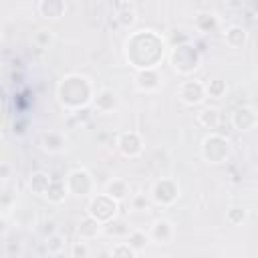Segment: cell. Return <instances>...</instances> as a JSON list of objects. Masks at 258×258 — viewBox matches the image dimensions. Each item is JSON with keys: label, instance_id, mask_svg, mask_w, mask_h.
<instances>
[{"label": "cell", "instance_id": "cell-1", "mask_svg": "<svg viewBox=\"0 0 258 258\" xmlns=\"http://www.w3.org/2000/svg\"><path fill=\"white\" fill-rule=\"evenodd\" d=\"M56 93H58L60 103L64 107H69V109H81L93 97V89H91L89 79L87 77H81V75H69V77H64L58 83Z\"/></svg>", "mask_w": 258, "mask_h": 258}, {"label": "cell", "instance_id": "cell-2", "mask_svg": "<svg viewBox=\"0 0 258 258\" xmlns=\"http://www.w3.org/2000/svg\"><path fill=\"white\" fill-rule=\"evenodd\" d=\"M117 210H119V202H115L107 194H97L91 198V202L87 206V216H91L93 220H97L99 224L105 226L111 220H115Z\"/></svg>", "mask_w": 258, "mask_h": 258}, {"label": "cell", "instance_id": "cell-3", "mask_svg": "<svg viewBox=\"0 0 258 258\" xmlns=\"http://www.w3.org/2000/svg\"><path fill=\"white\" fill-rule=\"evenodd\" d=\"M200 52L194 44L185 42V44H179V46H173V52H171V62H173V69L181 75H189L194 73L198 67H200Z\"/></svg>", "mask_w": 258, "mask_h": 258}, {"label": "cell", "instance_id": "cell-4", "mask_svg": "<svg viewBox=\"0 0 258 258\" xmlns=\"http://www.w3.org/2000/svg\"><path fill=\"white\" fill-rule=\"evenodd\" d=\"M202 155L210 163H222V161H226L228 155H230V143H228V139L224 135H220V133L208 135L204 139V143H202Z\"/></svg>", "mask_w": 258, "mask_h": 258}, {"label": "cell", "instance_id": "cell-5", "mask_svg": "<svg viewBox=\"0 0 258 258\" xmlns=\"http://www.w3.org/2000/svg\"><path fill=\"white\" fill-rule=\"evenodd\" d=\"M67 187H69V194H75V196H89L93 191V177L87 169L79 167V169H73L69 175H67Z\"/></svg>", "mask_w": 258, "mask_h": 258}, {"label": "cell", "instance_id": "cell-6", "mask_svg": "<svg viewBox=\"0 0 258 258\" xmlns=\"http://www.w3.org/2000/svg\"><path fill=\"white\" fill-rule=\"evenodd\" d=\"M151 198L159 206H171L179 198V185L173 179H159L151 189Z\"/></svg>", "mask_w": 258, "mask_h": 258}, {"label": "cell", "instance_id": "cell-7", "mask_svg": "<svg viewBox=\"0 0 258 258\" xmlns=\"http://www.w3.org/2000/svg\"><path fill=\"white\" fill-rule=\"evenodd\" d=\"M206 97V85L200 81H183L179 85V99L185 105H200Z\"/></svg>", "mask_w": 258, "mask_h": 258}, {"label": "cell", "instance_id": "cell-8", "mask_svg": "<svg viewBox=\"0 0 258 258\" xmlns=\"http://www.w3.org/2000/svg\"><path fill=\"white\" fill-rule=\"evenodd\" d=\"M117 147H119V151H121L125 157H137V155H141V151H143V141H141L139 133H135V131H125V133L119 135Z\"/></svg>", "mask_w": 258, "mask_h": 258}, {"label": "cell", "instance_id": "cell-9", "mask_svg": "<svg viewBox=\"0 0 258 258\" xmlns=\"http://www.w3.org/2000/svg\"><path fill=\"white\" fill-rule=\"evenodd\" d=\"M232 127L236 129V131H250L254 125H256V121H258V117H256V113H254V109H250V107H240V109H236L234 113H232Z\"/></svg>", "mask_w": 258, "mask_h": 258}, {"label": "cell", "instance_id": "cell-10", "mask_svg": "<svg viewBox=\"0 0 258 258\" xmlns=\"http://www.w3.org/2000/svg\"><path fill=\"white\" fill-rule=\"evenodd\" d=\"M175 230H173V224L165 218H159L151 224V230H149V238L153 242H159V244H167L171 238H173Z\"/></svg>", "mask_w": 258, "mask_h": 258}, {"label": "cell", "instance_id": "cell-11", "mask_svg": "<svg viewBox=\"0 0 258 258\" xmlns=\"http://www.w3.org/2000/svg\"><path fill=\"white\" fill-rule=\"evenodd\" d=\"M36 10H38V14L42 18L56 20V18H60L67 12V4L62 0H40L36 4Z\"/></svg>", "mask_w": 258, "mask_h": 258}, {"label": "cell", "instance_id": "cell-12", "mask_svg": "<svg viewBox=\"0 0 258 258\" xmlns=\"http://www.w3.org/2000/svg\"><path fill=\"white\" fill-rule=\"evenodd\" d=\"M113 8H115V20H117V24H119V26L129 28V26H133V24H135L137 14H135L133 4H129V2H115V4H113Z\"/></svg>", "mask_w": 258, "mask_h": 258}, {"label": "cell", "instance_id": "cell-13", "mask_svg": "<svg viewBox=\"0 0 258 258\" xmlns=\"http://www.w3.org/2000/svg\"><path fill=\"white\" fill-rule=\"evenodd\" d=\"M135 85H137V89H141V91H155V89H159V85H161L159 73H157L155 69L139 71L137 77H135Z\"/></svg>", "mask_w": 258, "mask_h": 258}, {"label": "cell", "instance_id": "cell-14", "mask_svg": "<svg viewBox=\"0 0 258 258\" xmlns=\"http://www.w3.org/2000/svg\"><path fill=\"white\" fill-rule=\"evenodd\" d=\"M248 40V30L244 26H238V24H232L226 28L224 32V42L230 46V48H240L244 46Z\"/></svg>", "mask_w": 258, "mask_h": 258}, {"label": "cell", "instance_id": "cell-15", "mask_svg": "<svg viewBox=\"0 0 258 258\" xmlns=\"http://www.w3.org/2000/svg\"><path fill=\"white\" fill-rule=\"evenodd\" d=\"M50 183H52V177L46 171H32L30 177H28V187L36 196H44L48 191Z\"/></svg>", "mask_w": 258, "mask_h": 258}, {"label": "cell", "instance_id": "cell-16", "mask_svg": "<svg viewBox=\"0 0 258 258\" xmlns=\"http://www.w3.org/2000/svg\"><path fill=\"white\" fill-rule=\"evenodd\" d=\"M117 107V95L111 89H101L95 95V109L101 113H109Z\"/></svg>", "mask_w": 258, "mask_h": 258}, {"label": "cell", "instance_id": "cell-17", "mask_svg": "<svg viewBox=\"0 0 258 258\" xmlns=\"http://www.w3.org/2000/svg\"><path fill=\"white\" fill-rule=\"evenodd\" d=\"M103 232V224H99L97 220H93L91 216H87L81 224H79V240H93Z\"/></svg>", "mask_w": 258, "mask_h": 258}, {"label": "cell", "instance_id": "cell-18", "mask_svg": "<svg viewBox=\"0 0 258 258\" xmlns=\"http://www.w3.org/2000/svg\"><path fill=\"white\" fill-rule=\"evenodd\" d=\"M105 194H107V196H111L115 202H123V200L127 198V194H129V185H127V181H125V179L115 177V179H111V181L107 183Z\"/></svg>", "mask_w": 258, "mask_h": 258}, {"label": "cell", "instance_id": "cell-19", "mask_svg": "<svg viewBox=\"0 0 258 258\" xmlns=\"http://www.w3.org/2000/svg\"><path fill=\"white\" fill-rule=\"evenodd\" d=\"M67 194H69L67 181H62V179H52V183H50L48 191L44 194V198H46L50 204H60V202H64Z\"/></svg>", "mask_w": 258, "mask_h": 258}, {"label": "cell", "instance_id": "cell-20", "mask_svg": "<svg viewBox=\"0 0 258 258\" xmlns=\"http://www.w3.org/2000/svg\"><path fill=\"white\" fill-rule=\"evenodd\" d=\"M198 121L206 129H218V125H220V111L216 107H206V109H202L198 113Z\"/></svg>", "mask_w": 258, "mask_h": 258}, {"label": "cell", "instance_id": "cell-21", "mask_svg": "<svg viewBox=\"0 0 258 258\" xmlns=\"http://www.w3.org/2000/svg\"><path fill=\"white\" fill-rule=\"evenodd\" d=\"M64 145H67V141H64V137L60 135V133H44L42 135V147L48 151V153H58V151H62L64 149Z\"/></svg>", "mask_w": 258, "mask_h": 258}, {"label": "cell", "instance_id": "cell-22", "mask_svg": "<svg viewBox=\"0 0 258 258\" xmlns=\"http://www.w3.org/2000/svg\"><path fill=\"white\" fill-rule=\"evenodd\" d=\"M194 22H196V28L202 32H212L218 26V18L214 12H200Z\"/></svg>", "mask_w": 258, "mask_h": 258}, {"label": "cell", "instance_id": "cell-23", "mask_svg": "<svg viewBox=\"0 0 258 258\" xmlns=\"http://www.w3.org/2000/svg\"><path fill=\"white\" fill-rule=\"evenodd\" d=\"M151 238H149V234H145L143 230H131L129 234H127V244L135 250V252H139V250H145V246H147V242H149Z\"/></svg>", "mask_w": 258, "mask_h": 258}, {"label": "cell", "instance_id": "cell-24", "mask_svg": "<svg viewBox=\"0 0 258 258\" xmlns=\"http://www.w3.org/2000/svg\"><path fill=\"white\" fill-rule=\"evenodd\" d=\"M32 42H34V46H36V48L46 50V48H50V46H52V42H54V32H52L50 28H40V30L34 34Z\"/></svg>", "mask_w": 258, "mask_h": 258}, {"label": "cell", "instance_id": "cell-25", "mask_svg": "<svg viewBox=\"0 0 258 258\" xmlns=\"http://www.w3.org/2000/svg\"><path fill=\"white\" fill-rule=\"evenodd\" d=\"M206 95L212 99H222L226 95V81L222 79H214L206 85Z\"/></svg>", "mask_w": 258, "mask_h": 258}, {"label": "cell", "instance_id": "cell-26", "mask_svg": "<svg viewBox=\"0 0 258 258\" xmlns=\"http://www.w3.org/2000/svg\"><path fill=\"white\" fill-rule=\"evenodd\" d=\"M44 244H46V250H48L50 254H58V252L64 250V238H62V234H58V232L46 236V242H44Z\"/></svg>", "mask_w": 258, "mask_h": 258}, {"label": "cell", "instance_id": "cell-27", "mask_svg": "<svg viewBox=\"0 0 258 258\" xmlns=\"http://www.w3.org/2000/svg\"><path fill=\"white\" fill-rule=\"evenodd\" d=\"M135 250L127 242H117L111 250V258H135Z\"/></svg>", "mask_w": 258, "mask_h": 258}, {"label": "cell", "instance_id": "cell-28", "mask_svg": "<svg viewBox=\"0 0 258 258\" xmlns=\"http://www.w3.org/2000/svg\"><path fill=\"white\" fill-rule=\"evenodd\" d=\"M103 232L109 234V236H119V234H125V236H127L131 230H129L121 220H111L109 224L103 226Z\"/></svg>", "mask_w": 258, "mask_h": 258}, {"label": "cell", "instance_id": "cell-29", "mask_svg": "<svg viewBox=\"0 0 258 258\" xmlns=\"http://www.w3.org/2000/svg\"><path fill=\"white\" fill-rule=\"evenodd\" d=\"M246 210L244 208H238V206H234V208H230L228 210V214H226V220L230 222V224H242L244 220H246Z\"/></svg>", "mask_w": 258, "mask_h": 258}, {"label": "cell", "instance_id": "cell-30", "mask_svg": "<svg viewBox=\"0 0 258 258\" xmlns=\"http://www.w3.org/2000/svg\"><path fill=\"white\" fill-rule=\"evenodd\" d=\"M71 258H89V244L85 240H79L71 246Z\"/></svg>", "mask_w": 258, "mask_h": 258}, {"label": "cell", "instance_id": "cell-31", "mask_svg": "<svg viewBox=\"0 0 258 258\" xmlns=\"http://www.w3.org/2000/svg\"><path fill=\"white\" fill-rule=\"evenodd\" d=\"M131 206H133V210H145V206H147L145 196H135L133 202H131Z\"/></svg>", "mask_w": 258, "mask_h": 258}, {"label": "cell", "instance_id": "cell-32", "mask_svg": "<svg viewBox=\"0 0 258 258\" xmlns=\"http://www.w3.org/2000/svg\"><path fill=\"white\" fill-rule=\"evenodd\" d=\"M0 179H2V181H8V179H10V165H8V161H2V167H0Z\"/></svg>", "mask_w": 258, "mask_h": 258}, {"label": "cell", "instance_id": "cell-33", "mask_svg": "<svg viewBox=\"0 0 258 258\" xmlns=\"http://www.w3.org/2000/svg\"><path fill=\"white\" fill-rule=\"evenodd\" d=\"M52 256H54V258H69V256L64 254V250H62V252H58V254H52Z\"/></svg>", "mask_w": 258, "mask_h": 258}, {"label": "cell", "instance_id": "cell-34", "mask_svg": "<svg viewBox=\"0 0 258 258\" xmlns=\"http://www.w3.org/2000/svg\"><path fill=\"white\" fill-rule=\"evenodd\" d=\"M250 8H252L254 12H258V2H252V4H250Z\"/></svg>", "mask_w": 258, "mask_h": 258}, {"label": "cell", "instance_id": "cell-35", "mask_svg": "<svg viewBox=\"0 0 258 258\" xmlns=\"http://www.w3.org/2000/svg\"><path fill=\"white\" fill-rule=\"evenodd\" d=\"M157 258H165V256H157Z\"/></svg>", "mask_w": 258, "mask_h": 258}]
</instances>
